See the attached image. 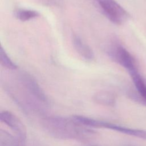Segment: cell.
<instances>
[{"mask_svg": "<svg viewBox=\"0 0 146 146\" xmlns=\"http://www.w3.org/2000/svg\"><path fill=\"white\" fill-rule=\"evenodd\" d=\"M72 40L75 49L83 58L88 61L94 59V54L92 49L79 36L74 35Z\"/></svg>", "mask_w": 146, "mask_h": 146, "instance_id": "ba28073f", "label": "cell"}, {"mask_svg": "<svg viewBox=\"0 0 146 146\" xmlns=\"http://www.w3.org/2000/svg\"><path fill=\"white\" fill-rule=\"evenodd\" d=\"M72 117L75 120L81 124L90 128H104L129 136H135L141 139H146V131L144 130L130 128L110 122L94 119L81 115H74Z\"/></svg>", "mask_w": 146, "mask_h": 146, "instance_id": "3957f363", "label": "cell"}, {"mask_svg": "<svg viewBox=\"0 0 146 146\" xmlns=\"http://www.w3.org/2000/svg\"><path fill=\"white\" fill-rule=\"evenodd\" d=\"M0 120L7 125L22 141L26 143L27 130L23 123L14 113L9 111H3L0 113Z\"/></svg>", "mask_w": 146, "mask_h": 146, "instance_id": "8992f818", "label": "cell"}, {"mask_svg": "<svg viewBox=\"0 0 146 146\" xmlns=\"http://www.w3.org/2000/svg\"><path fill=\"white\" fill-rule=\"evenodd\" d=\"M92 99L96 103L106 106H113L116 102L114 94L108 91L97 92L93 95Z\"/></svg>", "mask_w": 146, "mask_h": 146, "instance_id": "9c48e42d", "label": "cell"}, {"mask_svg": "<svg viewBox=\"0 0 146 146\" xmlns=\"http://www.w3.org/2000/svg\"><path fill=\"white\" fill-rule=\"evenodd\" d=\"M107 53L113 60L125 68L129 74L138 70L135 58L121 44L114 43L108 48Z\"/></svg>", "mask_w": 146, "mask_h": 146, "instance_id": "5b68a950", "label": "cell"}, {"mask_svg": "<svg viewBox=\"0 0 146 146\" xmlns=\"http://www.w3.org/2000/svg\"><path fill=\"white\" fill-rule=\"evenodd\" d=\"M85 146H99L97 145H85Z\"/></svg>", "mask_w": 146, "mask_h": 146, "instance_id": "5bb4252c", "label": "cell"}, {"mask_svg": "<svg viewBox=\"0 0 146 146\" xmlns=\"http://www.w3.org/2000/svg\"><path fill=\"white\" fill-rule=\"evenodd\" d=\"M0 146H26V143L22 141L17 136L1 129Z\"/></svg>", "mask_w": 146, "mask_h": 146, "instance_id": "30bf717a", "label": "cell"}, {"mask_svg": "<svg viewBox=\"0 0 146 146\" xmlns=\"http://www.w3.org/2000/svg\"><path fill=\"white\" fill-rule=\"evenodd\" d=\"M14 87L8 86L6 91L26 113L43 112L48 106V99L36 80L26 72L17 77Z\"/></svg>", "mask_w": 146, "mask_h": 146, "instance_id": "6da1fadb", "label": "cell"}, {"mask_svg": "<svg viewBox=\"0 0 146 146\" xmlns=\"http://www.w3.org/2000/svg\"><path fill=\"white\" fill-rule=\"evenodd\" d=\"M136 91H129L131 99L140 104L146 106V80L139 73L138 70L129 73Z\"/></svg>", "mask_w": 146, "mask_h": 146, "instance_id": "52a82bcc", "label": "cell"}, {"mask_svg": "<svg viewBox=\"0 0 146 146\" xmlns=\"http://www.w3.org/2000/svg\"><path fill=\"white\" fill-rule=\"evenodd\" d=\"M103 14L112 23L121 25L129 18L128 13L115 0H96Z\"/></svg>", "mask_w": 146, "mask_h": 146, "instance_id": "277c9868", "label": "cell"}, {"mask_svg": "<svg viewBox=\"0 0 146 146\" xmlns=\"http://www.w3.org/2000/svg\"><path fill=\"white\" fill-rule=\"evenodd\" d=\"M15 17L21 21L25 22L39 16L37 11L30 9H18L15 12Z\"/></svg>", "mask_w": 146, "mask_h": 146, "instance_id": "8fae6325", "label": "cell"}, {"mask_svg": "<svg viewBox=\"0 0 146 146\" xmlns=\"http://www.w3.org/2000/svg\"><path fill=\"white\" fill-rule=\"evenodd\" d=\"M40 123L47 133L58 139L87 141L96 136V132L78 123L72 117L47 116L42 118Z\"/></svg>", "mask_w": 146, "mask_h": 146, "instance_id": "7a4b0ae2", "label": "cell"}, {"mask_svg": "<svg viewBox=\"0 0 146 146\" xmlns=\"http://www.w3.org/2000/svg\"><path fill=\"white\" fill-rule=\"evenodd\" d=\"M123 146H136L134 145H132V144H124Z\"/></svg>", "mask_w": 146, "mask_h": 146, "instance_id": "4fadbf2b", "label": "cell"}, {"mask_svg": "<svg viewBox=\"0 0 146 146\" xmlns=\"http://www.w3.org/2000/svg\"><path fill=\"white\" fill-rule=\"evenodd\" d=\"M0 61L1 64L9 70H15L17 68V65L9 57L2 46L0 48Z\"/></svg>", "mask_w": 146, "mask_h": 146, "instance_id": "7c38bea8", "label": "cell"}]
</instances>
